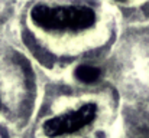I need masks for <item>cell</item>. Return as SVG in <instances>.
Segmentation results:
<instances>
[{"instance_id":"cell-2","label":"cell","mask_w":149,"mask_h":138,"mask_svg":"<svg viewBox=\"0 0 149 138\" xmlns=\"http://www.w3.org/2000/svg\"><path fill=\"white\" fill-rule=\"evenodd\" d=\"M97 114V106L94 104H86L78 111L68 112L55 118L48 119L44 124V133L48 137H59L65 134L75 133L84 125L90 124Z\"/></svg>"},{"instance_id":"cell-3","label":"cell","mask_w":149,"mask_h":138,"mask_svg":"<svg viewBox=\"0 0 149 138\" xmlns=\"http://www.w3.org/2000/svg\"><path fill=\"white\" fill-rule=\"evenodd\" d=\"M99 75H100L99 69L91 68V66H80L75 71V76L80 81H83V82H93V81H96L99 78Z\"/></svg>"},{"instance_id":"cell-1","label":"cell","mask_w":149,"mask_h":138,"mask_svg":"<svg viewBox=\"0 0 149 138\" xmlns=\"http://www.w3.org/2000/svg\"><path fill=\"white\" fill-rule=\"evenodd\" d=\"M31 16L33 22L47 29V30H83L90 27L96 14L91 9L84 6H48V4H36Z\"/></svg>"}]
</instances>
